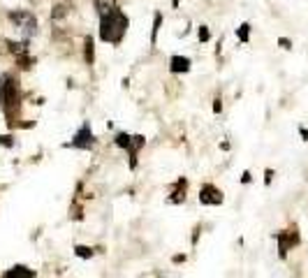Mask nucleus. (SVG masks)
<instances>
[{
  "label": "nucleus",
  "mask_w": 308,
  "mask_h": 278,
  "mask_svg": "<svg viewBox=\"0 0 308 278\" xmlns=\"http://www.w3.org/2000/svg\"><path fill=\"white\" fill-rule=\"evenodd\" d=\"M9 21L19 28L21 35H23L26 40L37 33V21H35V16L30 12H9Z\"/></svg>",
  "instance_id": "7ed1b4c3"
},
{
  "label": "nucleus",
  "mask_w": 308,
  "mask_h": 278,
  "mask_svg": "<svg viewBox=\"0 0 308 278\" xmlns=\"http://www.w3.org/2000/svg\"><path fill=\"white\" fill-rule=\"evenodd\" d=\"M181 262H186V255H174V265H181Z\"/></svg>",
  "instance_id": "5701e85b"
},
{
  "label": "nucleus",
  "mask_w": 308,
  "mask_h": 278,
  "mask_svg": "<svg viewBox=\"0 0 308 278\" xmlns=\"http://www.w3.org/2000/svg\"><path fill=\"white\" fill-rule=\"evenodd\" d=\"M93 61H95L93 40H91V37H86V63H88V65H93Z\"/></svg>",
  "instance_id": "2eb2a0df"
},
{
  "label": "nucleus",
  "mask_w": 308,
  "mask_h": 278,
  "mask_svg": "<svg viewBox=\"0 0 308 278\" xmlns=\"http://www.w3.org/2000/svg\"><path fill=\"white\" fill-rule=\"evenodd\" d=\"M200 202L202 204H208V206L222 204V192L215 188V185H211V184L202 185V190H200Z\"/></svg>",
  "instance_id": "39448f33"
},
{
  "label": "nucleus",
  "mask_w": 308,
  "mask_h": 278,
  "mask_svg": "<svg viewBox=\"0 0 308 278\" xmlns=\"http://www.w3.org/2000/svg\"><path fill=\"white\" fill-rule=\"evenodd\" d=\"M65 14H67V5H56L54 12H51V16H54V19H63Z\"/></svg>",
  "instance_id": "a211bd4d"
},
{
  "label": "nucleus",
  "mask_w": 308,
  "mask_h": 278,
  "mask_svg": "<svg viewBox=\"0 0 308 278\" xmlns=\"http://www.w3.org/2000/svg\"><path fill=\"white\" fill-rule=\"evenodd\" d=\"M7 44H9V51H12L16 58H21V56H26V54H28L26 42H7Z\"/></svg>",
  "instance_id": "f8f14e48"
},
{
  "label": "nucleus",
  "mask_w": 308,
  "mask_h": 278,
  "mask_svg": "<svg viewBox=\"0 0 308 278\" xmlns=\"http://www.w3.org/2000/svg\"><path fill=\"white\" fill-rule=\"evenodd\" d=\"M95 144V135L91 132V128L88 125H81L79 128V132L74 135V139L67 146H74V149H91Z\"/></svg>",
  "instance_id": "20e7f679"
},
{
  "label": "nucleus",
  "mask_w": 308,
  "mask_h": 278,
  "mask_svg": "<svg viewBox=\"0 0 308 278\" xmlns=\"http://www.w3.org/2000/svg\"><path fill=\"white\" fill-rule=\"evenodd\" d=\"M236 35H239V40L241 42H248V37H250V26H248V23H241L239 30H236Z\"/></svg>",
  "instance_id": "dca6fc26"
},
{
  "label": "nucleus",
  "mask_w": 308,
  "mask_h": 278,
  "mask_svg": "<svg viewBox=\"0 0 308 278\" xmlns=\"http://www.w3.org/2000/svg\"><path fill=\"white\" fill-rule=\"evenodd\" d=\"M0 144H2V146H14V142H12V137H9V135L0 137Z\"/></svg>",
  "instance_id": "aec40b11"
},
{
  "label": "nucleus",
  "mask_w": 308,
  "mask_h": 278,
  "mask_svg": "<svg viewBox=\"0 0 308 278\" xmlns=\"http://www.w3.org/2000/svg\"><path fill=\"white\" fill-rule=\"evenodd\" d=\"M127 16L116 7L114 12L100 16V37L104 42H111V44H118L123 40V35L127 30Z\"/></svg>",
  "instance_id": "f257e3e1"
},
{
  "label": "nucleus",
  "mask_w": 308,
  "mask_h": 278,
  "mask_svg": "<svg viewBox=\"0 0 308 278\" xmlns=\"http://www.w3.org/2000/svg\"><path fill=\"white\" fill-rule=\"evenodd\" d=\"M186 188H188V181L186 179H179L174 184V190H172V197H169L167 202L169 204H181L186 199Z\"/></svg>",
  "instance_id": "6e6552de"
},
{
  "label": "nucleus",
  "mask_w": 308,
  "mask_h": 278,
  "mask_svg": "<svg viewBox=\"0 0 308 278\" xmlns=\"http://www.w3.org/2000/svg\"><path fill=\"white\" fill-rule=\"evenodd\" d=\"M299 244V234L297 230H288V232H281L278 234V246H281V258H285L290 251V246H297Z\"/></svg>",
  "instance_id": "423d86ee"
},
{
  "label": "nucleus",
  "mask_w": 308,
  "mask_h": 278,
  "mask_svg": "<svg viewBox=\"0 0 308 278\" xmlns=\"http://www.w3.org/2000/svg\"><path fill=\"white\" fill-rule=\"evenodd\" d=\"M169 70H172V72H176V75H179V72H188V70H190V58L174 56V58H172V63H169Z\"/></svg>",
  "instance_id": "1a4fd4ad"
},
{
  "label": "nucleus",
  "mask_w": 308,
  "mask_h": 278,
  "mask_svg": "<svg viewBox=\"0 0 308 278\" xmlns=\"http://www.w3.org/2000/svg\"><path fill=\"white\" fill-rule=\"evenodd\" d=\"M160 23H162V14L158 12L153 16V33H151V42L155 44V40H158V30H160Z\"/></svg>",
  "instance_id": "4468645a"
},
{
  "label": "nucleus",
  "mask_w": 308,
  "mask_h": 278,
  "mask_svg": "<svg viewBox=\"0 0 308 278\" xmlns=\"http://www.w3.org/2000/svg\"><path fill=\"white\" fill-rule=\"evenodd\" d=\"M278 42H281V47H283V49H290V47H292V44H290V40H285V37H281Z\"/></svg>",
  "instance_id": "4be33fe9"
},
{
  "label": "nucleus",
  "mask_w": 308,
  "mask_h": 278,
  "mask_svg": "<svg viewBox=\"0 0 308 278\" xmlns=\"http://www.w3.org/2000/svg\"><path fill=\"white\" fill-rule=\"evenodd\" d=\"M146 144V137L141 135H134L132 139H130V146H127V153H130V167H137V153H139V149Z\"/></svg>",
  "instance_id": "0eeeda50"
},
{
  "label": "nucleus",
  "mask_w": 308,
  "mask_h": 278,
  "mask_svg": "<svg viewBox=\"0 0 308 278\" xmlns=\"http://www.w3.org/2000/svg\"><path fill=\"white\" fill-rule=\"evenodd\" d=\"M0 107L7 114V118H14L19 109V82L9 75L2 77V84H0Z\"/></svg>",
  "instance_id": "f03ea898"
},
{
  "label": "nucleus",
  "mask_w": 308,
  "mask_h": 278,
  "mask_svg": "<svg viewBox=\"0 0 308 278\" xmlns=\"http://www.w3.org/2000/svg\"><path fill=\"white\" fill-rule=\"evenodd\" d=\"M241 181H243V184H250V174H248V172H243V177H241Z\"/></svg>",
  "instance_id": "b1692460"
},
{
  "label": "nucleus",
  "mask_w": 308,
  "mask_h": 278,
  "mask_svg": "<svg viewBox=\"0 0 308 278\" xmlns=\"http://www.w3.org/2000/svg\"><path fill=\"white\" fill-rule=\"evenodd\" d=\"M208 37H211L208 28H206V26H202V28H200V40H202V42H208Z\"/></svg>",
  "instance_id": "6ab92c4d"
},
{
  "label": "nucleus",
  "mask_w": 308,
  "mask_h": 278,
  "mask_svg": "<svg viewBox=\"0 0 308 278\" xmlns=\"http://www.w3.org/2000/svg\"><path fill=\"white\" fill-rule=\"evenodd\" d=\"M74 253H77V258H81V260H91V258H93V248H88V246H77V248H74Z\"/></svg>",
  "instance_id": "ddd939ff"
},
{
  "label": "nucleus",
  "mask_w": 308,
  "mask_h": 278,
  "mask_svg": "<svg viewBox=\"0 0 308 278\" xmlns=\"http://www.w3.org/2000/svg\"><path fill=\"white\" fill-rule=\"evenodd\" d=\"M95 9H98L100 16H104V14L116 9V0H95Z\"/></svg>",
  "instance_id": "9b49d317"
},
{
  "label": "nucleus",
  "mask_w": 308,
  "mask_h": 278,
  "mask_svg": "<svg viewBox=\"0 0 308 278\" xmlns=\"http://www.w3.org/2000/svg\"><path fill=\"white\" fill-rule=\"evenodd\" d=\"M7 278H33L35 272L33 269H28V267H12L9 272H5Z\"/></svg>",
  "instance_id": "9d476101"
},
{
  "label": "nucleus",
  "mask_w": 308,
  "mask_h": 278,
  "mask_svg": "<svg viewBox=\"0 0 308 278\" xmlns=\"http://www.w3.org/2000/svg\"><path fill=\"white\" fill-rule=\"evenodd\" d=\"M130 139H132L130 135L121 132V135H116V146H121V149H127V146H130Z\"/></svg>",
  "instance_id": "f3484780"
},
{
  "label": "nucleus",
  "mask_w": 308,
  "mask_h": 278,
  "mask_svg": "<svg viewBox=\"0 0 308 278\" xmlns=\"http://www.w3.org/2000/svg\"><path fill=\"white\" fill-rule=\"evenodd\" d=\"M213 111H215V114H220V111H222V102H220V97H218V100H213Z\"/></svg>",
  "instance_id": "412c9836"
}]
</instances>
